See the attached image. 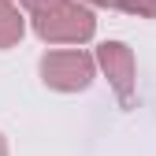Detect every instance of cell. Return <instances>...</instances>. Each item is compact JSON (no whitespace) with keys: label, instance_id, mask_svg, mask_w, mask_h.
Instances as JSON below:
<instances>
[{"label":"cell","instance_id":"6da1fadb","mask_svg":"<svg viewBox=\"0 0 156 156\" xmlns=\"http://www.w3.org/2000/svg\"><path fill=\"white\" fill-rule=\"evenodd\" d=\"M30 30L45 45H86L97 37V11L86 0H60L30 15Z\"/></svg>","mask_w":156,"mask_h":156},{"label":"cell","instance_id":"7a4b0ae2","mask_svg":"<svg viewBox=\"0 0 156 156\" xmlns=\"http://www.w3.org/2000/svg\"><path fill=\"white\" fill-rule=\"evenodd\" d=\"M97 52L86 48H48L41 60H37V74H41L45 89L52 93H82L93 86L97 78Z\"/></svg>","mask_w":156,"mask_h":156},{"label":"cell","instance_id":"3957f363","mask_svg":"<svg viewBox=\"0 0 156 156\" xmlns=\"http://www.w3.org/2000/svg\"><path fill=\"white\" fill-rule=\"evenodd\" d=\"M97 67L108 78V86L115 89L123 104L134 101V89H138V60H134V48L126 41H101L97 45Z\"/></svg>","mask_w":156,"mask_h":156},{"label":"cell","instance_id":"277c9868","mask_svg":"<svg viewBox=\"0 0 156 156\" xmlns=\"http://www.w3.org/2000/svg\"><path fill=\"white\" fill-rule=\"evenodd\" d=\"M23 37H26L23 4H15V0H0V48H15Z\"/></svg>","mask_w":156,"mask_h":156},{"label":"cell","instance_id":"5b68a950","mask_svg":"<svg viewBox=\"0 0 156 156\" xmlns=\"http://www.w3.org/2000/svg\"><path fill=\"white\" fill-rule=\"evenodd\" d=\"M115 11H126L138 19H156V0H115Z\"/></svg>","mask_w":156,"mask_h":156},{"label":"cell","instance_id":"8992f818","mask_svg":"<svg viewBox=\"0 0 156 156\" xmlns=\"http://www.w3.org/2000/svg\"><path fill=\"white\" fill-rule=\"evenodd\" d=\"M19 4H23L26 15H37V11H45V8H52V4H60V0H19Z\"/></svg>","mask_w":156,"mask_h":156},{"label":"cell","instance_id":"52a82bcc","mask_svg":"<svg viewBox=\"0 0 156 156\" xmlns=\"http://www.w3.org/2000/svg\"><path fill=\"white\" fill-rule=\"evenodd\" d=\"M89 8H115V0H86Z\"/></svg>","mask_w":156,"mask_h":156},{"label":"cell","instance_id":"ba28073f","mask_svg":"<svg viewBox=\"0 0 156 156\" xmlns=\"http://www.w3.org/2000/svg\"><path fill=\"white\" fill-rule=\"evenodd\" d=\"M0 156H11V152H8V138H4V134H0Z\"/></svg>","mask_w":156,"mask_h":156}]
</instances>
